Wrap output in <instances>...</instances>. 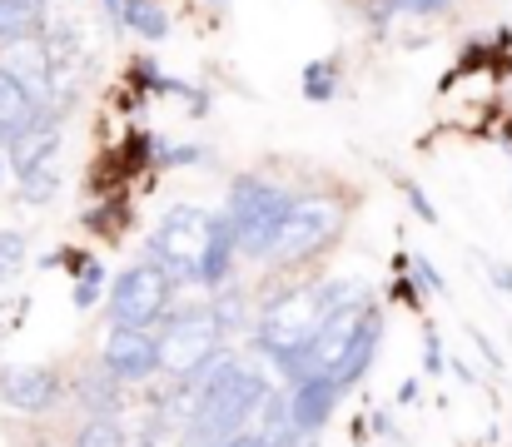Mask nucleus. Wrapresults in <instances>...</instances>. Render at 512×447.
<instances>
[{
  "instance_id": "dca6fc26",
  "label": "nucleus",
  "mask_w": 512,
  "mask_h": 447,
  "mask_svg": "<svg viewBox=\"0 0 512 447\" xmlns=\"http://www.w3.org/2000/svg\"><path fill=\"white\" fill-rule=\"evenodd\" d=\"M254 433L264 438L269 447H289L299 433H294V423H289V398H279L274 388L264 393V403H259V423H254Z\"/></svg>"
},
{
  "instance_id": "412c9836",
  "label": "nucleus",
  "mask_w": 512,
  "mask_h": 447,
  "mask_svg": "<svg viewBox=\"0 0 512 447\" xmlns=\"http://www.w3.org/2000/svg\"><path fill=\"white\" fill-rule=\"evenodd\" d=\"M75 447H125V438H120V428H115V418H90L85 428H80V443Z\"/></svg>"
},
{
  "instance_id": "cd10ccee",
  "label": "nucleus",
  "mask_w": 512,
  "mask_h": 447,
  "mask_svg": "<svg viewBox=\"0 0 512 447\" xmlns=\"http://www.w3.org/2000/svg\"><path fill=\"white\" fill-rule=\"evenodd\" d=\"M224 447H269V443H264V438H259L254 428H239V433H234V438H229Z\"/></svg>"
},
{
  "instance_id": "2eb2a0df",
  "label": "nucleus",
  "mask_w": 512,
  "mask_h": 447,
  "mask_svg": "<svg viewBox=\"0 0 512 447\" xmlns=\"http://www.w3.org/2000/svg\"><path fill=\"white\" fill-rule=\"evenodd\" d=\"M40 115H50V110H45V105H35V100H30V95H25V90L0 70V145H5V140H15L20 130H30Z\"/></svg>"
},
{
  "instance_id": "c85d7f7f",
  "label": "nucleus",
  "mask_w": 512,
  "mask_h": 447,
  "mask_svg": "<svg viewBox=\"0 0 512 447\" xmlns=\"http://www.w3.org/2000/svg\"><path fill=\"white\" fill-rule=\"evenodd\" d=\"M95 298H100V284H95V279H80V289H75V303H80V308H90Z\"/></svg>"
},
{
  "instance_id": "aec40b11",
  "label": "nucleus",
  "mask_w": 512,
  "mask_h": 447,
  "mask_svg": "<svg viewBox=\"0 0 512 447\" xmlns=\"http://www.w3.org/2000/svg\"><path fill=\"white\" fill-rule=\"evenodd\" d=\"M55 189H60V169H55V164H50V169H35V174L20 179V199H25V204H50Z\"/></svg>"
},
{
  "instance_id": "ddd939ff",
  "label": "nucleus",
  "mask_w": 512,
  "mask_h": 447,
  "mask_svg": "<svg viewBox=\"0 0 512 447\" xmlns=\"http://www.w3.org/2000/svg\"><path fill=\"white\" fill-rule=\"evenodd\" d=\"M378 338H383V313L368 303L363 318H358V328H353V338H348V348H343V358L334 363V373H329V378L339 383V393L368 373V363H373V353H378Z\"/></svg>"
},
{
  "instance_id": "39448f33",
  "label": "nucleus",
  "mask_w": 512,
  "mask_h": 447,
  "mask_svg": "<svg viewBox=\"0 0 512 447\" xmlns=\"http://www.w3.org/2000/svg\"><path fill=\"white\" fill-rule=\"evenodd\" d=\"M339 224H343L339 199H329V194L289 199V214H284V229H279L269 259H274V264H299V259L319 254L324 244H334V239H339Z\"/></svg>"
},
{
  "instance_id": "a211bd4d",
  "label": "nucleus",
  "mask_w": 512,
  "mask_h": 447,
  "mask_svg": "<svg viewBox=\"0 0 512 447\" xmlns=\"http://www.w3.org/2000/svg\"><path fill=\"white\" fill-rule=\"evenodd\" d=\"M45 5H50V0H0V40L35 30L40 15H45Z\"/></svg>"
},
{
  "instance_id": "423d86ee",
  "label": "nucleus",
  "mask_w": 512,
  "mask_h": 447,
  "mask_svg": "<svg viewBox=\"0 0 512 447\" xmlns=\"http://www.w3.org/2000/svg\"><path fill=\"white\" fill-rule=\"evenodd\" d=\"M170 294H174V279L165 264L145 259L135 269H125L115 284H110V323L120 328H155L170 308Z\"/></svg>"
},
{
  "instance_id": "9d476101",
  "label": "nucleus",
  "mask_w": 512,
  "mask_h": 447,
  "mask_svg": "<svg viewBox=\"0 0 512 447\" xmlns=\"http://www.w3.org/2000/svg\"><path fill=\"white\" fill-rule=\"evenodd\" d=\"M0 403L15 413H45L60 403V378L40 363H15L0 373Z\"/></svg>"
},
{
  "instance_id": "2f4dec72",
  "label": "nucleus",
  "mask_w": 512,
  "mask_h": 447,
  "mask_svg": "<svg viewBox=\"0 0 512 447\" xmlns=\"http://www.w3.org/2000/svg\"><path fill=\"white\" fill-rule=\"evenodd\" d=\"M100 5H105V15H110V20H120V25H125V0H100Z\"/></svg>"
},
{
  "instance_id": "b1692460",
  "label": "nucleus",
  "mask_w": 512,
  "mask_h": 447,
  "mask_svg": "<svg viewBox=\"0 0 512 447\" xmlns=\"http://www.w3.org/2000/svg\"><path fill=\"white\" fill-rule=\"evenodd\" d=\"M115 383H120L115 373H105V378H90L80 398H85V403H95V408H115V398H120V388H115Z\"/></svg>"
},
{
  "instance_id": "7c9ffc66",
  "label": "nucleus",
  "mask_w": 512,
  "mask_h": 447,
  "mask_svg": "<svg viewBox=\"0 0 512 447\" xmlns=\"http://www.w3.org/2000/svg\"><path fill=\"white\" fill-rule=\"evenodd\" d=\"M170 159H174V164H199V159H204V154H199V149L189 145V149H174Z\"/></svg>"
},
{
  "instance_id": "6ab92c4d",
  "label": "nucleus",
  "mask_w": 512,
  "mask_h": 447,
  "mask_svg": "<svg viewBox=\"0 0 512 447\" xmlns=\"http://www.w3.org/2000/svg\"><path fill=\"white\" fill-rule=\"evenodd\" d=\"M25 234L20 229H0V289L10 284V279H20V269H25Z\"/></svg>"
},
{
  "instance_id": "5701e85b",
  "label": "nucleus",
  "mask_w": 512,
  "mask_h": 447,
  "mask_svg": "<svg viewBox=\"0 0 512 447\" xmlns=\"http://www.w3.org/2000/svg\"><path fill=\"white\" fill-rule=\"evenodd\" d=\"M453 0H383V15H448Z\"/></svg>"
},
{
  "instance_id": "6e6552de",
  "label": "nucleus",
  "mask_w": 512,
  "mask_h": 447,
  "mask_svg": "<svg viewBox=\"0 0 512 447\" xmlns=\"http://www.w3.org/2000/svg\"><path fill=\"white\" fill-rule=\"evenodd\" d=\"M0 70L45 110H55V60H50V45L25 30V35H10L0 40Z\"/></svg>"
},
{
  "instance_id": "473e14b6",
  "label": "nucleus",
  "mask_w": 512,
  "mask_h": 447,
  "mask_svg": "<svg viewBox=\"0 0 512 447\" xmlns=\"http://www.w3.org/2000/svg\"><path fill=\"white\" fill-rule=\"evenodd\" d=\"M5 169H10V164H5V145H0V184H5Z\"/></svg>"
},
{
  "instance_id": "1a4fd4ad",
  "label": "nucleus",
  "mask_w": 512,
  "mask_h": 447,
  "mask_svg": "<svg viewBox=\"0 0 512 447\" xmlns=\"http://www.w3.org/2000/svg\"><path fill=\"white\" fill-rule=\"evenodd\" d=\"M100 368L115 373L120 383H140L150 373H160V343L150 328H110L105 333V348H100Z\"/></svg>"
},
{
  "instance_id": "f8f14e48",
  "label": "nucleus",
  "mask_w": 512,
  "mask_h": 447,
  "mask_svg": "<svg viewBox=\"0 0 512 447\" xmlns=\"http://www.w3.org/2000/svg\"><path fill=\"white\" fill-rule=\"evenodd\" d=\"M60 154V120L55 115H40L30 130H20L15 140H5V164L15 179L35 174V169H50Z\"/></svg>"
},
{
  "instance_id": "7ed1b4c3",
  "label": "nucleus",
  "mask_w": 512,
  "mask_h": 447,
  "mask_svg": "<svg viewBox=\"0 0 512 447\" xmlns=\"http://www.w3.org/2000/svg\"><path fill=\"white\" fill-rule=\"evenodd\" d=\"M324 323V308H319V289H289V294L269 298L259 308V323H254V343L259 353H269L284 373H294L304 343L314 338V328Z\"/></svg>"
},
{
  "instance_id": "a878e982",
  "label": "nucleus",
  "mask_w": 512,
  "mask_h": 447,
  "mask_svg": "<svg viewBox=\"0 0 512 447\" xmlns=\"http://www.w3.org/2000/svg\"><path fill=\"white\" fill-rule=\"evenodd\" d=\"M413 264V274H418V284H428L433 294H443V279H438V269L428 264V259H408Z\"/></svg>"
},
{
  "instance_id": "4468645a",
  "label": "nucleus",
  "mask_w": 512,
  "mask_h": 447,
  "mask_svg": "<svg viewBox=\"0 0 512 447\" xmlns=\"http://www.w3.org/2000/svg\"><path fill=\"white\" fill-rule=\"evenodd\" d=\"M234 254H239L234 224H229V214H214L209 219V239L199 249V284L204 289H224L229 284V269H234Z\"/></svg>"
},
{
  "instance_id": "f03ea898",
  "label": "nucleus",
  "mask_w": 512,
  "mask_h": 447,
  "mask_svg": "<svg viewBox=\"0 0 512 447\" xmlns=\"http://www.w3.org/2000/svg\"><path fill=\"white\" fill-rule=\"evenodd\" d=\"M289 189L269 184V179H254V174H239L234 189H229V224H234V244L244 259H269L279 229H284V214H289Z\"/></svg>"
},
{
  "instance_id": "bb28decb",
  "label": "nucleus",
  "mask_w": 512,
  "mask_h": 447,
  "mask_svg": "<svg viewBox=\"0 0 512 447\" xmlns=\"http://www.w3.org/2000/svg\"><path fill=\"white\" fill-rule=\"evenodd\" d=\"M423 363H428V373H438L443 368V348H438V333L428 328V348H423Z\"/></svg>"
},
{
  "instance_id": "0eeeda50",
  "label": "nucleus",
  "mask_w": 512,
  "mask_h": 447,
  "mask_svg": "<svg viewBox=\"0 0 512 447\" xmlns=\"http://www.w3.org/2000/svg\"><path fill=\"white\" fill-rule=\"evenodd\" d=\"M209 209L199 204H174L160 214L155 234H150V259L170 269V279H199V249L209 239Z\"/></svg>"
},
{
  "instance_id": "393cba45",
  "label": "nucleus",
  "mask_w": 512,
  "mask_h": 447,
  "mask_svg": "<svg viewBox=\"0 0 512 447\" xmlns=\"http://www.w3.org/2000/svg\"><path fill=\"white\" fill-rule=\"evenodd\" d=\"M403 194H408V204L418 209V219H428V224H438V209L428 204V194H423V189H418L413 179H403Z\"/></svg>"
},
{
  "instance_id": "9b49d317",
  "label": "nucleus",
  "mask_w": 512,
  "mask_h": 447,
  "mask_svg": "<svg viewBox=\"0 0 512 447\" xmlns=\"http://www.w3.org/2000/svg\"><path fill=\"white\" fill-rule=\"evenodd\" d=\"M334 403H339V383L329 373H299L294 378V393H289V423H294V433L299 438H314L329 423Z\"/></svg>"
},
{
  "instance_id": "72a5a7b5",
  "label": "nucleus",
  "mask_w": 512,
  "mask_h": 447,
  "mask_svg": "<svg viewBox=\"0 0 512 447\" xmlns=\"http://www.w3.org/2000/svg\"><path fill=\"white\" fill-rule=\"evenodd\" d=\"M209 5H214V10H224V5H229V0H209Z\"/></svg>"
},
{
  "instance_id": "20e7f679",
  "label": "nucleus",
  "mask_w": 512,
  "mask_h": 447,
  "mask_svg": "<svg viewBox=\"0 0 512 447\" xmlns=\"http://www.w3.org/2000/svg\"><path fill=\"white\" fill-rule=\"evenodd\" d=\"M155 343H160V373H170V378H194V373H204V368L219 358L224 328H219L214 308L204 303V308H189V313L170 318V328H165Z\"/></svg>"
},
{
  "instance_id": "f257e3e1",
  "label": "nucleus",
  "mask_w": 512,
  "mask_h": 447,
  "mask_svg": "<svg viewBox=\"0 0 512 447\" xmlns=\"http://www.w3.org/2000/svg\"><path fill=\"white\" fill-rule=\"evenodd\" d=\"M264 393H269L264 368H254L249 358H214L204 388L194 393L184 447H224L239 428H249V418L264 403Z\"/></svg>"
},
{
  "instance_id": "f3484780",
  "label": "nucleus",
  "mask_w": 512,
  "mask_h": 447,
  "mask_svg": "<svg viewBox=\"0 0 512 447\" xmlns=\"http://www.w3.org/2000/svg\"><path fill=\"white\" fill-rule=\"evenodd\" d=\"M125 25L145 40H165L170 35V15L160 0H125Z\"/></svg>"
},
{
  "instance_id": "c756f323",
  "label": "nucleus",
  "mask_w": 512,
  "mask_h": 447,
  "mask_svg": "<svg viewBox=\"0 0 512 447\" xmlns=\"http://www.w3.org/2000/svg\"><path fill=\"white\" fill-rule=\"evenodd\" d=\"M488 279H493L498 289H508V294H512V269H508V264H488Z\"/></svg>"
},
{
  "instance_id": "4be33fe9",
  "label": "nucleus",
  "mask_w": 512,
  "mask_h": 447,
  "mask_svg": "<svg viewBox=\"0 0 512 447\" xmlns=\"http://www.w3.org/2000/svg\"><path fill=\"white\" fill-rule=\"evenodd\" d=\"M304 95L319 100V105L334 100V65H329V60H314V65L304 70Z\"/></svg>"
}]
</instances>
